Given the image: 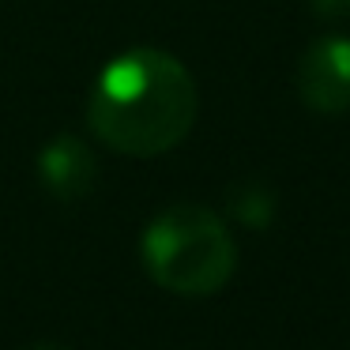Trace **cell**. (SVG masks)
I'll return each mask as SVG.
<instances>
[{"label": "cell", "instance_id": "5", "mask_svg": "<svg viewBox=\"0 0 350 350\" xmlns=\"http://www.w3.org/2000/svg\"><path fill=\"white\" fill-rule=\"evenodd\" d=\"M226 211H230V219H237L241 226L264 230V226H271V219H275V192L260 181H237L234 189L226 192Z\"/></svg>", "mask_w": 350, "mask_h": 350}, {"label": "cell", "instance_id": "1", "mask_svg": "<svg viewBox=\"0 0 350 350\" xmlns=\"http://www.w3.org/2000/svg\"><path fill=\"white\" fill-rule=\"evenodd\" d=\"M200 94L177 57L139 46L98 72L87 98V124L117 154L154 159L177 147L196 124Z\"/></svg>", "mask_w": 350, "mask_h": 350}, {"label": "cell", "instance_id": "3", "mask_svg": "<svg viewBox=\"0 0 350 350\" xmlns=\"http://www.w3.org/2000/svg\"><path fill=\"white\" fill-rule=\"evenodd\" d=\"M301 102L312 113H347L350 109V38L327 34L301 53L294 72Z\"/></svg>", "mask_w": 350, "mask_h": 350}, {"label": "cell", "instance_id": "4", "mask_svg": "<svg viewBox=\"0 0 350 350\" xmlns=\"http://www.w3.org/2000/svg\"><path fill=\"white\" fill-rule=\"evenodd\" d=\"M38 177L49 196L76 204L98 185V159L79 136L61 132L38 151Z\"/></svg>", "mask_w": 350, "mask_h": 350}, {"label": "cell", "instance_id": "6", "mask_svg": "<svg viewBox=\"0 0 350 350\" xmlns=\"http://www.w3.org/2000/svg\"><path fill=\"white\" fill-rule=\"evenodd\" d=\"M312 12L324 19H339V16H350V0H309Z\"/></svg>", "mask_w": 350, "mask_h": 350}, {"label": "cell", "instance_id": "2", "mask_svg": "<svg viewBox=\"0 0 350 350\" xmlns=\"http://www.w3.org/2000/svg\"><path fill=\"white\" fill-rule=\"evenodd\" d=\"M139 256L162 290L181 297H207L230 282L237 267V245L211 207L174 204L154 215L144 230Z\"/></svg>", "mask_w": 350, "mask_h": 350}, {"label": "cell", "instance_id": "7", "mask_svg": "<svg viewBox=\"0 0 350 350\" xmlns=\"http://www.w3.org/2000/svg\"><path fill=\"white\" fill-rule=\"evenodd\" d=\"M27 350H64V347H57V342H34V347H27Z\"/></svg>", "mask_w": 350, "mask_h": 350}]
</instances>
